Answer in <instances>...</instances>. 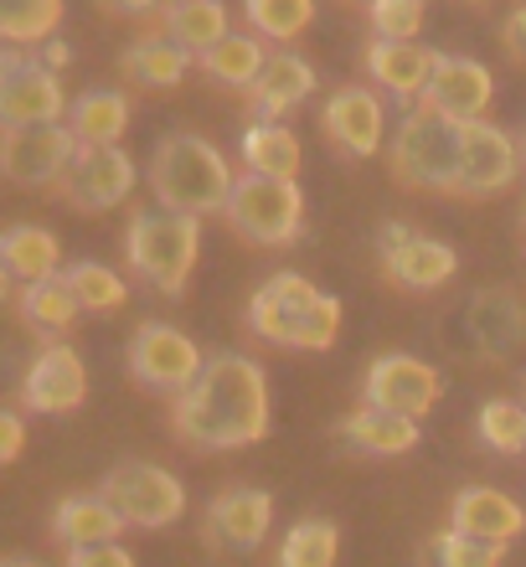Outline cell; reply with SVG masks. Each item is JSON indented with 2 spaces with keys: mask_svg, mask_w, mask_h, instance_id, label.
<instances>
[{
  "mask_svg": "<svg viewBox=\"0 0 526 567\" xmlns=\"http://www.w3.org/2000/svg\"><path fill=\"white\" fill-rule=\"evenodd\" d=\"M460 161H465V124L413 104L392 135V176L413 192H460Z\"/></svg>",
  "mask_w": 526,
  "mask_h": 567,
  "instance_id": "5b68a950",
  "label": "cell"
},
{
  "mask_svg": "<svg viewBox=\"0 0 526 567\" xmlns=\"http://www.w3.org/2000/svg\"><path fill=\"white\" fill-rule=\"evenodd\" d=\"M522 155H526V135H522Z\"/></svg>",
  "mask_w": 526,
  "mask_h": 567,
  "instance_id": "f6af8a7d",
  "label": "cell"
},
{
  "mask_svg": "<svg viewBox=\"0 0 526 567\" xmlns=\"http://www.w3.org/2000/svg\"><path fill=\"white\" fill-rule=\"evenodd\" d=\"M475 433H481L485 449L496 454H522L526 449V403H512V398H491L475 419Z\"/></svg>",
  "mask_w": 526,
  "mask_h": 567,
  "instance_id": "8d00e7d4",
  "label": "cell"
},
{
  "mask_svg": "<svg viewBox=\"0 0 526 567\" xmlns=\"http://www.w3.org/2000/svg\"><path fill=\"white\" fill-rule=\"evenodd\" d=\"M58 192L78 212H109V207H120V202H130V192H135V161L120 145L78 150V161L58 181Z\"/></svg>",
  "mask_w": 526,
  "mask_h": 567,
  "instance_id": "7c38bea8",
  "label": "cell"
},
{
  "mask_svg": "<svg viewBox=\"0 0 526 567\" xmlns=\"http://www.w3.org/2000/svg\"><path fill=\"white\" fill-rule=\"evenodd\" d=\"M227 227L238 238L258 243V248H285V243L300 238L305 227V192L295 181H279V176H238L233 186V202H227Z\"/></svg>",
  "mask_w": 526,
  "mask_h": 567,
  "instance_id": "8992f818",
  "label": "cell"
},
{
  "mask_svg": "<svg viewBox=\"0 0 526 567\" xmlns=\"http://www.w3.org/2000/svg\"><path fill=\"white\" fill-rule=\"evenodd\" d=\"M310 93H316V68H310L300 52H269L258 83L248 89V99H254V109L264 120H279L289 109H300Z\"/></svg>",
  "mask_w": 526,
  "mask_h": 567,
  "instance_id": "7402d4cb",
  "label": "cell"
},
{
  "mask_svg": "<svg viewBox=\"0 0 526 567\" xmlns=\"http://www.w3.org/2000/svg\"><path fill=\"white\" fill-rule=\"evenodd\" d=\"M377 258L398 289H413V295H429L439 284H450L460 269V254L450 243L429 238V233H413L408 223H388L377 233Z\"/></svg>",
  "mask_w": 526,
  "mask_h": 567,
  "instance_id": "30bf717a",
  "label": "cell"
},
{
  "mask_svg": "<svg viewBox=\"0 0 526 567\" xmlns=\"http://www.w3.org/2000/svg\"><path fill=\"white\" fill-rule=\"evenodd\" d=\"M202 367H207L202 346L186 330L166 326V320H145L135 330V341H130V372H135L140 388H151V392L181 398L202 377Z\"/></svg>",
  "mask_w": 526,
  "mask_h": 567,
  "instance_id": "9c48e42d",
  "label": "cell"
},
{
  "mask_svg": "<svg viewBox=\"0 0 526 567\" xmlns=\"http://www.w3.org/2000/svg\"><path fill=\"white\" fill-rule=\"evenodd\" d=\"M124 516L109 506L104 495H68L58 511H52V537L73 553V547H104V542H120Z\"/></svg>",
  "mask_w": 526,
  "mask_h": 567,
  "instance_id": "cb8c5ba5",
  "label": "cell"
},
{
  "mask_svg": "<svg viewBox=\"0 0 526 567\" xmlns=\"http://www.w3.org/2000/svg\"><path fill=\"white\" fill-rule=\"evenodd\" d=\"M357 6H372V0H357Z\"/></svg>",
  "mask_w": 526,
  "mask_h": 567,
  "instance_id": "bcb514c9",
  "label": "cell"
},
{
  "mask_svg": "<svg viewBox=\"0 0 526 567\" xmlns=\"http://www.w3.org/2000/svg\"><path fill=\"white\" fill-rule=\"evenodd\" d=\"M166 31L171 42H181L186 52H207L223 37H233V16H227L223 0H171L166 6Z\"/></svg>",
  "mask_w": 526,
  "mask_h": 567,
  "instance_id": "f546056e",
  "label": "cell"
},
{
  "mask_svg": "<svg viewBox=\"0 0 526 567\" xmlns=\"http://www.w3.org/2000/svg\"><path fill=\"white\" fill-rule=\"evenodd\" d=\"M341 553V532L326 516H310V522L289 526L285 547H279V567H336Z\"/></svg>",
  "mask_w": 526,
  "mask_h": 567,
  "instance_id": "836d02e7",
  "label": "cell"
},
{
  "mask_svg": "<svg viewBox=\"0 0 526 567\" xmlns=\"http://www.w3.org/2000/svg\"><path fill=\"white\" fill-rule=\"evenodd\" d=\"M83 398H89L83 357L62 341L42 346L37 361L27 367V377H21V408H31V413H73V408H83Z\"/></svg>",
  "mask_w": 526,
  "mask_h": 567,
  "instance_id": "9a60e30c",
  "label": "cell"
},
{
  "mask_svg": "<svg viewBox=\"0 0 526 567\" xmlns=\"http://www.w3.org/2000/svg\"><path fill=\"white\" fill-rule=\"evenodd\" d=\"M501 42H506V52H512L516 62H526V6H516V11L506 16V27H501Z\"/></svg>",
  "mask_w": 526,
  "mask_h": 567,
  "instance_id": "60d3db41",
  "label": "cell"
},
{
  "mask_svg": "<svg viewBox=\"0 0 526 567\" xmlns=\"http://www.w3.org/2000/svg\"><path fill=\"white\" fill-rule=\"evenodd\" d=\"M423 563L429 567H501L506 563V542H485V537H465V532H439L429 547H423Z\"/></svg>",
  "mask_w": 526,
  "mask_h": 567,
  "instance_id": "d590c367",
  "label": "cell"
},
{
  "mask_svg": "<svg viewBox=\"0 0 526 567\" xmlns=\"http://www.w3.org/2000/svg\"><path fill=\"white\" fill-rule=\"evenodd\" d=\"M248 326L269 346L289 351H331L341 336V299L320 295L305 274H274L248 299Z\"/></svg>",
  "mask_w": 526,
  "mask_h": 567,
  "instance_id": "3957f363",
  "label": "cell"
},
{
  "mask_svg": "<svg viewBox=\"0 0 526 567\" xmlns=\"http://www.w3.org/2000/svg\"><path fill=\"white\" fill-rule=\"evenodd\" d=\"M320 130L331 140L336 150H347L357 161L377 155L382 150V135H388V114H382V99L372 89H361V83H347V89H336L320 109Z\"/></svg>",
  "mask_w": 526,
  "mask_h": 567,
  "instance_id": "e0dca14e",
  "label": "cell"
},
{
  "mask_svg": "<svg viewBox=\"0 0 526 567\" xmlns=\"http://www.w3.org/2000/svg\"><path fill=\"white\" fill-rule=\"evenodd\" d=\"M202 68H207L223 89H254L258 73H264V62H269V52H264V37H248V31H233V37H223L217 47H207L202 52Z\"/></svg>",
  "mask_w": 526,
  "mask_h": 567,
  "instance_id": "4dcf8cb0",
  "label": "cell"
},
{
  "mask_svg": "<svg viewBox=\"0 0 526 567\" xmlns=\"http://www.w3.org/2000/svg\"><path fill=\"white\" fill-rule=\"evenodd\" d=\"M0 264L11 274L16 284H37V279H52L62 274V243L47 233V227H11L6 238H0Z\"/></svg>",
  "mask_w": 526,
  "mask_h": 567,
  "instance_id": "484cf974",
  "label": "cell"
},
{
  "mask_svg": "<svg viewBox=\"0 0 526 567\" xmlns=\"http://www.w3.org/2000/svg\"><path fill=\"white\" fill-rule=\"evenodd\" d=\"M21 444H27V423H21V413H6L0 419V460H21Z\"/></svg>",
  "mask_w": 526,
  "mask_h": 567,
  "instance_id": "ab89813d",
  "label": "cell"
},
{
  "mask_svg": "<svg viewBox=\"0 0 526 567\" xmlns=\"http://www.w3.org/2000/svg\"><path fill=\"white\" fill-rule=\"evenodd\" d=\"M68 93L58 73L42 58H27L11 47L0 58V124L6 130H27V124H68Z\"/></svg>",
  "mask_w": 526,
  "mask_h": 567,
  "instance_id": "ba28073f",
  "label": "cell"
},
{
  "mask_svg": "<svg viewBox=\"0 0 526 567\" xmlns=\"http://www.w3.org/2000/svg\"><path fill=\"white\" fill-rule=\"evenodd\" d=\"M68 567H135V557L124 553L120 542H104V547H73Z\"/></svg>",
  "mask_w": 526,
  "mask_h": 567,
  "instance_id": "f35d334b",
  "label": "cell"
},
{
  "mask_svg": "<svg viewBox=\"0 0 526 567\" xmlns=\"http://www.w3.org/2000/svg\"><path fill=\"white\" fill-rule=\"evenodd\" d=\"M62 274H68V284H73L78 305H83V310H93V315L120 310L124 299H130V284L109 269V264H93V258H83V264H68Z\"/></svg>",
  "mask_w": 526,
  "mask_h": 567,
  "instance_id": "e575fe53",
  "label": "cell"
},
{
  "mask_svg": "<svg viewBox=\"0 0 526 567\" xmlns=\"http://www.w3.org/2000/svg\"><path fill=\"white\" fill-rule=\"evenodd\" d=\"M124 254H130V269L151 289L181 295L196 269V254H202V217L161 207V202L140 207L130 217V233H124Z\"/></svg>",
  "mask_w": 526,
  "mask_h": 567,
  "instance_id": "277c9868",
  "label": "cell"
},
{
  "mask_svg": "<svg viewBox=\"0 0 526 567\" xmlns=\"http://www.w3.org/2000/svg\"><path fill=\"white\" fill-rule=\"evenodd\" d=\"M99 495H104L130 526H145V532H161V526L186 516V491H181V480L171 475L166 464H151V460L114 464L104 475V485H99Z\"/></svg>",
  "mask_w": 526,
  "mask_h": 567,
  "instance_id": "52a82bcc",
  "label": "cell"
},
{
  "mask_svg": "<svg viewBox=\"0 0 526 567\" xmlns=\"http://www.w3.org/2000/svg\"><path fill=\"white\" fill-rule=\"evenodd\" d=\"M341 439L361 454H377V460H392V454H413L419 449V419L408 413H392V408L361 403L347 423H341Z\"/></svg>",
  "mask_w": 526,
  "mask_h": 567,
  "instance_id": "603a6c76",
  "label": "cell"
},
{
  "mask_svg": "<svg viewBox=\"0 0 526 567\" xmlns=\"http://www.w3.org/2000/svg\"><path fill=\"white\" fill-rule=\"evenodd\" d=\"M248 31L269 37V42H295L300 31H310L316 21V0H243Z\"/></svg>",
  "mask_w": 526,
  "mask_h": 567,
  "instance_id": "d6a6232c",
  "label": "cell"
},
{
  "mask_svg": "<svg viewBox=\"0 0 526 567\" xmlns=\"http://www.w3.org/2000/svg\"><path fill=\"white\" fill-rule=\"evenodd\" d=\"M439 398H444V377H439V367H429L423 357L388 351V357H377L372 367H367V403H377V408L423 419Z\"/></svg>",
  "mask_w": 526,
  "mask_h": 567,
  "instance_id": "4fadbf2b",
  "label": "cell"
},
{
  "mask_svg": "<svg viewBox=\"0 0 526 567\" xmlns=\"http://www.w3.org/2000/svg\"><path fill=\"white\" fill-rule=\"evenodd\" d=\"M68 130L78 135L83 150L99 145H120L124 130H130V99L120 89H89L78 93L73 109H68Z\"/></svg>",
  "mask_w": 526,
  "mask_h": 567,
  "instance_id": "d4e9b609",
  "label": "cell"
},
{
  "mask_svg": "<svg viewBox=\"0 0 526 567\" xmlns=\"http://www.w3.org/2000/svg\"><path fill=\"white\" fill-rule=\"evenodd\" d=\"M522 140H512L501 124L475 120L465 124V161H460V192L465 196H491L506 192L522 171Z\"/></svg>",
  "mask_w": 526,
  "mask_h": 567,
  "instance_id": "2e32d148",
  "label": "cell"
},
{
  "mask_svg": "<svg viewBox=\"0 0 526 567\" xmlns=\"http://www.w3.org/2000/svg\"><path fill=\"white\" fill-rule=\"evenodd\" d=\"M465 341L485 361H512L526 346V305L512 289H475L465 305Z\"/></svg>",
  "mask_w": 526,
  "mask_h": 567,
  "instance_id": "5bb4252c",
  "label": "cell"
},
{
  "mask_svg": "<svg viewBox=\"0 0 526 567\" xmlns=\"http://www.w3.org/2000/svg\"><path fill=\"white\" fill-rule=\"evenodd\" d=\"M233 165L207 135H166L155 145L151 155V192L161 207H176V212H192V217H212V212H227L233 202Z\"/></svg>",
  "mask_w": 526,
  "mask_h": 567,
  "instance_id": "7a4b0ae2",
  "label": "cell"
},
{
  "mask_svg": "<svg viewBox=\"0 0 526 567\" xmlns=\"http://www.w3.org/2000/svg\"><path fill=\"white\" fill-rule=\"evenodd\" d=\"M212 537L233 547V553H254L264 547V537L274 532V495L254 491V485H233L212 501Z\"/></svg>",
  "mask_w": 526,
  "mask_h": 567,
  "instance_id": "ffe728a7",
  "label": "cell"
},
{
  "mask_svg": "<svg viewBox=\"0 0 526 567\" xmlns=\"http://www.w3.org/2000/svg\"><path fill=\"white\" fill-rule=\"evenodd\" d=\"M99 6H104L109 16H130V21H135V16H155L161 6H171V0H99Z\"/></svg>",
  "mask_w": 526,
  "mask_h": 567,
  "instance_id": "b9f144b4",
  "label": "cell"
},
{
  "mask_svg": "<svg viewBox=\"0 0 526 567\" xmlns=\"http://www.w3.org/2000/svg\"><path fill=\"white\" fill-rule=\"evenodd\" d=\"M42 62H47V68H62V62H68V47H62V42H42Z\"/></svg>",
  "mask_w": 526,
  "mask_h": 567,
  "instance_id": "7bdbcfd3",
  "label": "cell"
},
{
  "mask_svg": "<svg viewBox=\"0 0 526 567\" xmlns=\"http://www.w3.org/2000/svg\"><path fill=\"white\" fill-rule=\"evenodd\" d=\"M450 526L465 537H485V542H516L526 532V511L516 506L512 495L491 491V485H470L454 495Z\"/></svg>",
  "mask_w": 526,
  "mask_h": 567,
  "instance_id": "44dd1931",
  "label": "cell"
},
{
  "mask_svg": "<svg viewBox=\"0 0 526 567\" xmlns=\"http://www.w3.org/2000/svg\"><path fill=\"white\" fill-rule=\"evenodd\" d=\"M192 58L196 52H186L181 42H171V37H140L135 47H124V78H135L140 89H176L181 78L192 73Z\"/></svg>",
  "mask_w": 526,
  "mask_h": 567,
  "instance_id": "4316f807",
  "label": "cell"
},
{
  "mask_svg": "<svg viewBox=\"0 0 526 567\" xmlns=\"http://www.w3.org/2000/svg\"><path fill=\"white\" fill-rule=\"evenodd\" d=\"M496 99V78L491 68L475 58H460V52H439V68H434V83L423 93V104L450 114L460 124H475L485 120V109Z\"/></svg>",
  "mask_w": 526,
  "mask_h": 567,
  "instance_id": "ac0fdd59",
  "label": "cell"
},
{
  "mask_svg": "<svg viewBox=\"0 0 526 567\" xmlns=\"http://www.w3.org/2000/svg\"><path fill=\"white\" fill-rule=\"evenodd\" d=\"M434 68H439V52L423 42H382L377 37L367 47V73L372 83L392 93V99H403V104H423V93L434 83Z\"/></svg>",
  "mask_w": 526,
  "mask_h": 567,
  "instance_id": "d6986e66",
  "label": "cell"
},
{
  "mask_svg": "<svg viewBox=\"0 0 526 567\" xmlns=\"http://www.w3.org/2000/svg\"><path fill=\"white\" fill-rule=\"evenodd\" d=\"M6 567H47V563H37V557H11Z\"/></svg>",
  "mask_w": 526,
  "mask_h": 567,
  "instance_id": "ee69618b",
  "label": "cell"
},
{
  "mask_svg": "<svg viewBox=\"0 0 526 567\" xmlns=\"http://www.w3.org/2000/svg\"><path fill=\"white\" fill-rule=\"evenodd\" d=\"M62 27V0H0V37L11 47L52 42Z\"/></svg>",
  "mask_w": 526,
  "mask_h": 567,
  "instance_id": "1f68e13d",
  "label": "cell"
},
{
  "mask_svg": "<svg viewBox=\"0 0 526 567\" xmlns=\"http://www.w3.org/2000/svg\"><path fill=\"white\" fill-rule=\"evenodd\" d=\"M171 429L181 444L223 454V449H248L269 433V377L254 357L223 351L207 357L202 377L171 403Z\"/></svg>",
  "mask_w": 526,
  "mask_h": 567,
  "instance_id": "6da1fadb",
  "label": "cell"
},
{
  "mask_svg": "<svg viewBox=\"0 0 526 567\" xmlns=\"http://www.w3.org/2000/svg\"><path fill=\"white\" fill-rule=\"evenodd\" d=\"M78 135L68 124H27V130H6L0 145V171L16 186H58L68 165L78 161Z\"/></svg>",
  "mask_w": 526,
  "mask_h": 567,
  "instance_id": "8fae6325",
  "label": "cell"
},
{
  "mask_svg": "<svg viewBox=\"0 0 526 567\" xmlns=\"http://www.w3.org/2000/svg\"><path fill=\"white\" fill-rule=\"evenodd\" d=\"M16 310L27 320L37 336H62V330L78 320V295L68 274H52V279H37V284H21V299H16Z\"/></svg>",
  "mask_w": 526,
  "mask_h": 567,
  "instance_id": "f1b7e54d",
  "label": "cell"
},
{
  "mask_svg": "<svg viewBox=\"0 0 526 567\" xmlns=\"http://www.w3.org/2000/svg\"><path fill=\"white\" fill-rule=\"evenodd\" d=\"M243 165L254 171V176H279V181H295L300 176V135L289 130V124H248L243 130Z\"/></svg>",
  "mask_w": 526,
  "mask_h": 567,
  "instance_id": "83f0119b",
  "label": "cell"
},
{
  "mask_svg": "<svg viewBox=\"0 0 526 567\" xmlns=\"http://www.w3.org/2000/svg\"><path fill=\"white\" fill-rule=\"evenodd\" d=\"M372 27L382 42H413L423 27V0H372Z\"/></svg>",
  "mask_w": 526,
  "mask_h": 567,
  "instance_id": "74e56055",
  "label": "cell"
}]
</instances>
